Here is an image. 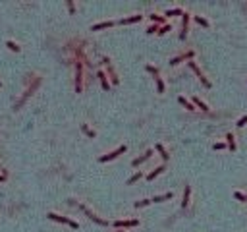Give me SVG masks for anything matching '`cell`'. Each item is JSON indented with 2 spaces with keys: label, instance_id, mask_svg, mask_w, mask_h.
<instances>
[{
  "label": "cell",
  "instance_id": "cell-25",
  "mask_svg": "<svg viewBox=\"0 0 247 232\" xmlns=\"http://www.w3.org/2000/svg\"><path fill=\"white\" fill-rule=\"evenodd\" d=\"M195 21H197L199 25H203V27H209V21L205 18H201V16H195Z\"/></svg>",
  "mask_w": 247,
  "mask_h": 232
},
{
  "label": "cell",
  "instance_id": "cell-3",
  "mask_svg": "<svg viewBox=\"0 0 247 232\" xmlns=\"http://www.w3.org/2000/svg\"><path fill=\"white\" fill-rule=\"evenodd\" d=\"M48 219H52V221H58V222H64V224H70L71 228H77V222H75V221H71V219H68V217L56 215V213H48Z\"/></svg>",
  "mask_w": 247,
  "mask_h": 232
},
{
  "label": "cell",
  "instance_id": "cell-12",
  "mask_svg": "<svg viewBox=\"0 0 247 232\" xmlns=\"http://www.w3.org/2000/svg\"><path fill=\"white\" fill-rule=\"evenodd\" d=\"M189 193H191V186H185V190H184V201H181V207H187L189 205Z\"/></svg>",
  "mask_w": 247,
  "mask_h": 232
},
{
  "label": "cell",
  "instance_id": "cell-30",
  "mask_svg": "<svg viewBox=\"0 0 247 232\" xmlns=\"http://www.w3.org/2000/svg\"><path fill=\"white\" fill-rule=\"evenodd\" d=\"M168 31H170V25L166 23V25H162L160 29H158V35H164V33H168Z\"/></svg>",
  "mask_w": 247,
  "mask_h": 232
},
{
  "label": "cell",
  "instance_id": "cell-23",
  "mask_svg": "<svg viewBox=\"0 0 247 232\" xmlns=\"http://www.w3.org/2000/svg\"><path fill=\"white\" fill-rule=\"evenodd\" d=\"M155 79H156V91L158 93H164V81H162L160 77H155Z\"/></svg>",
  "mask_w": 247,
  "mask_h": 232
},
{
  "label": "cell",
  "instance_id": "cell-16",
  "mask_svg": "<svg viewBox=\"0 0 247 232\" xmlns=\"http://www.w3.org/2000/svg\"><path fill=\"white\" fill-rule=\"evenodd\" d=\"M164 16H166V18H172V16H184V10H181V8H174V10H168V12L164 14Z\"/></svg>",
  "mask_w": 247,
  "mask_h": 232
},
{
  "label": "cell",
  "instance_id": "cell-18",
  "mask_svg": "<svg viewBox=\"0 0 247 232\" xmlns=\"http://www.w3.org/2000/svg\"><path fill=\"white\" fill-rule=\"evenodd\" d=\"M170 197H172V192L164 193V195H156V197H152V201H155V203H160V201H166V199H170Z\"/></svg>",
  "mask_w": 247,
  "mask_h": 232
},
{
  "label": "cell",
  "instance_id": "cell-14",
  "mask_svg": "<svg viewBox=\"0 0 247 232\" xmlns=\"http://www.w3.org/2000/svg\"><path fill=\"white\" fill-rule=\"evenodd\" d=\"M178 101H180V105H184V106L187 108V110H195V105H193V103H189V101H187L185 97H180Z\"/></svg>",
  "mask_w": 247,
  "mask_h": 232
},
{
  "label": "cell",
  "instance_id": "cell-34",
  "mask_svg": "<svg viewBox=\"0 0 247 232\" xmlns=\"http://www.w3.org/2000/svg\"><path fill=\"white\" fill-rule=\"evenodd\" d=\"M224 147H226V143H214V149H216V151H220V149H224Z\"/></svg>",
  "mask_w": 247,
  "mask_h": 232
},
{
  "label": "cell",
  "instance_id": "cell-4",
  "mask_svg": "<svg viewBox=\"0 0 247 232\" xmlns=\"http://www.w3.org/2000/svg\"><path fill=\"white\" fill-rule=\"evenodd\" d=\"M187 23H189V14L184 12V16H181V33H180V39L181 41L187 37Z\"/></svg>",
  "mask_w": 247,
  "mask_h": 232
},
{
  "label": "cell",
  "instance_id": "cell-1",
  "mask_svg": "<svg viewBox=\"0 0 247 232\" xmlns=\"http://www.w3.org/2000/svg\"><path fill=\"white\" fill-rule=\"evenodd\" d=\"M124 151H126V145H120L118 149H114V151H110L108 155H103V157H99V161L100 163H106V161H112V159H116V157H120Z\"/></svg>",
  "mask_w": 247,
  "mask_h": 232
},
{
  "label": "cell",
  "instance_id": "cell-6",
  "mask_svg": "<svg viewBox=\"0 0 247 232\" xmlns=\"http://www.w3.org/2000/svg\"><path fill=\"white\" fill-rule=\"evenodd\" d=\"M189 68H191V70L195 72V74H197V77H199V79H201V81H203V85H205V87H210V81H209V79H207L205 76H203V74H201V70L197 68V64H195V62H189Z\"/></svg>",
  "mask_w": 247,
  "mask_h": 232
},
{
  "label": "cell",
  "instance_id": "cell-31",
  "mask_svg": "<svg viewBox=\"0 0 247 232\" xmlns=\"http://www.w3.org/2000/svg\"><path fill=\"white\" fill-rule=\"evenodd\" d=\"M158 29H160V27H158V25L155 23V25H151V27H147V33H158Z\"/></svg>",
  "mask_w": 247,
  "mask_h": 232
},
{
  "label": "cell",
  "instance_id": "cell-8",
  "mask_svg": "<svg viewBox=\"0 0 247 232\" xmlns=\"http://www.w3.org/2000/svg\"><path fill=\"white\" fill-rule=\"evenodd\" d=\"M83 211L87 213V217H89V219H91V221H95V222H99V224H103V226H104V224H108V222H106L104 219H100V217H97L95 213H93V211H91V209H87V207H83Z\"/></svg>",
  "mask_w": 247,
  "mask_h": 232
},
{
  "label": "cell",
  "instance_id": "cell-5",
  "mask_svg": "<svg viewBox=\"0 0 247 232\" xmlns=\"http://www.w3.org/2000/svg\"><path fill=\"white\" fill-rule=\"evenodd\" d=\"M191 58H193V50H187L185 54H180V56H176V58H172L170 64H172V66H176V64L184 62V60H191Z\"/></svg>",
  "mask_w": 247,
  "mask_h": 232
},
{
  "label": "cell",
  "instance_id": "cell-29",
  "mask_svg": "<svg viewBox=\"0 0 247 232\" xmlns=\"http://www.w3.org/2000/svg\"><path fill=\"white\" fill-rule=\"evenodd\" d=\"M245 124H247V116H241V118H239V120L236 122V126H237V128H241V126H245Z\"/></svg>",
  "mask_w": 247,
  "mask_h": 232
},
{
  "label": "cell",
  "instance_id": "cell-27",
  "mask_svg": "<svg viewBox=\"0 0 247 232\" xmlns=\"http://www.w3.org/2000/svg\"><path fill=\"white\" fill-rule=\"evenodd\" d=\"M6 47H8L10 50H14V52H18V50H19V47H18L14 41H8V43H6Z\"/></svg>",
  "mask_w": 247,
  "mask_h": 232
},
{
  "label": "cell",
  "instance_id": "cell-15",
  "mask_svg": "<svg viewBox=\"0 0 247 232\" xmlns=\"http://www.w3.org/2000/svg\"><path fill=\"white\" fill-rule=\"evenodd\" d=\"M114 25V21H103V23H97V25H93L91 29L93 31H99V29H104V27H112Z\"/></svg>",
  "mask_w": 247,
  "mask_h": 232
},
{
  "label": "cell",
  "instance_id": "cell-22",
  "mask_svg": "<svg viewBox=\"0 0 247 232\" xmlns=\"http://www.w3.org/2000/svg\"><path fill=\"white\" fill-rule=\"evenodd\" d=\"M149 18H151L152 21H155V23H162V25H166V23H164V18H162V16H156V14H152V16H149Z\"/></svg>",
  "mask_w": 247,
  "mask_h": 232
},
{
  "label": "cell",
  "instance_id": "cell-26",
  "mask_svg": "<svg viewBox=\"0 0 247 232\" xmlns=\"http://www.w3.org/2000/svg\"><path fill=\"white\" fill-rule=\"evenodd\" d=\"M81 130H83V132L89 135V137H95V132H93V130H89V126H87V124H81Z\"/></svg>",
  "mask_w": 247,
  "mask_h": 232
},
{
  "label": "cell",
  "instance_id": "cell-21",
  "mask_svg": "<svg viewBox=\"0 0 247 232\" xmlns=\"http://www.w3.org/2000/svg\"><path fill=\"white\" fill-rule=\"evenodd\" d=\"M226 139H228V147H230V151H236V143H234V135H232V134H228V135H226Z\"/></svg>",
  "mask_w": 247,
  "mask_h": 232
},
{
  "label": "cell",
  "instance_id": "cell-20",
  "mask_svg": "<svg viewBox=\"0 0 247 232\" xmlns=\"http://www.w3.org/2000/svg\"><path fill=\"white\" fill-rule=\"evenodd\" d=\"M193 105H197V106L201 108V110H209V106H207L205 103H203V101H201L199 97H193Z\"/></svg>",
  "mask_w": 247,
  "mask_h": 232
},
{
  "label": "cell",
  "instance_id": "cell-17",
  "mask_svg": "<svg viewBox=\"0 0 247 232\" xmlns=\"http://www.w3.org/2000/svg\"><path fill=\"white\" fill-rule=\"evenodd\" d=\"M156 151L162 155V159H164V161H168V157H170V155H168V151H166V149L162 147V143H156Z\"/></svg>",
  "mask_w": 247,
  "mask_h": 232
},
{
  "label": "cell",
  "instance_id": "cell-24",
  "mask_svg": "<svg viewBox=\"0 0 247 232\" xmlns=\"http://www.w3.org/2000/svg\"><path fill=\"white\" fill-rule=\"evenodd\" d=\"M149 203H152V199H141V201H135L133 205L139 209V207H145V205H149Z\"/></svg>",
  "mask_w": 247,
  "mask_h": 232
},
{
  "label": "cell",
  "instance_id": "cell-9",
  "mask_svg": "<svg viewBox=\"0 0 247 232\" xmlns=\"http://www.w3.org/2000/svg\"><path fill=\"white\" fill-rule=\"evenodd\" d=\"M103 62H104L106 66H108V74H110V77H112V83H118L120 79H118V76H116V72H114V68L110 66V60H108V58H103Z\"/></svg>",
  "mask_w": 247,
  "mask_h": 232
},
{
  "label": "cell",
  "instance_id": "cell-35",
  "mask_svg": "<svg viewBox=\"0 0 247 232\" xmlns=\"http://www.w3.org/2000/svg\"><path fill=\"white\" fill-rule=\"evenodd\" d=\"M68 8H70V12H71V14L75 12V6H74V2H68Z\"/></svg>",
  "mask_w": 247,
  "mask_h": 232
},
{
  "label": "cell",
  "instance_id": "cell-11",
  "mask_svg": "<svg viewBox=\"0 0 247 232\" xmlns=\"http://www.w3.org/2000/svg\"><path fill=\"white\" fill-rule=\"evenodd\" d=\"M151 155H152V151L149 149V151H147V153H143L141 157H137V159H133V163H132V164H133V166H139V164H141L143 161H147V159H149Z\"/></svg>",
  "mask_w": 247,
  "mask_h": 232
},
{
  "label": "cell",
  "instance_id": "cell-28",
  "mask_svg": "<svg viewBox=\"0 0 247 232\" xmlns=\"http://www.w3.org/2000/svg\"><path fill=\"white\" fill-rule=\"evenodd\" d=\"M141 176H143V174H141V172H135V174H133V176H132V178H129V180H128V184H133V182H137V180H139Z\"/></svg>",
  "mask_w": 247,
  "mask_h": 232
},
{
  "label": "cell",
  "instance_id": "cell-32",
  "mask_svg": "<svg viewBox=\"0 0 247 232\" xmlns=\"http://www.w3.org/2000/svg\"><path fill=\"white\" fill-rule=\"evenodd\" d=\"M234 197H236V199L245 201V199H247V195H245V193H241V192H236V193H234Z\"/></svg>",
  "mask_w": 247,
  "mask_h": 232
},
{
  "label": "cell",
  "instance_id": "cell-33",
  "mask_svg": "<svg viewBox=\"0 0 247 232\" xmlns=\"http://www.w3.org/2000/svg\"><path fill=\"white\" fill-rule=\"evenodd\" d=\"M147 72H151V74H155V77H158V70L155 66H147Z\"/></svg>",
  "mask_w": 247,
  "mask_h": 232
},
{
  "label": "cell",
  "instance_id": "cell-19",
  "mask_svg": "<svg viewBox=\"0 0 247 232\" xmlns=\"http://www.w3.org/2000/svg\"><path fill=\"white\" fill-rule=\"evenodd\" d=\"M143 16H132V18H126V19H120V23H135V21H141Z\"/></svg>",
  "mask_w": 247,
  "mask_h": 232
},
{
  "label": "cell",
  "instance_id": "cell-2",
  "mask_svg": "<svg viewBox=\"0 0 247 232\" xmlns=\"http://www.w3.org/2000/svg\"><path fill=\"white\" fill-rule=\"evenodd\" d=\"M81 81H83V66H81V62H75V91L79 93L81 91Z\"/></svg>",
  "mask_w": 247,
  "mask_h": 232
},
{
  "label": "cell",
  "instance_id": "cell-13",
  "mask_svg": "<svg viewBox=\"0 0 247 232\" xmlns=\"http://www.w3.org/2000/svg\"><path fill=\"white\" fill-rule=\"evenodd\" d=\"M99 79H100V83H103V89H110V83H108V79H106V74H104V72H99Z\"/></svg>",
  "mask_w": 247,
  "mask_h": 232
},
{
  "label": "cell",
  "instance_id": "cell-7",
  "mask_svg": "<svg viewBox=\"0 0 247 232\" xmlns=\"http://www.w3.org/2000/svg\"><path fill=\"white\" fill-rule=\"evenodd\" d=\"M137 224H139V221H137V219H132V221H116L114 226H116V228H128V226H137Z\"/></svg>",
  "mask_w": 247,
  "mask_h": 232
},
{
  "label": "cell",
  "instance_id": "cell-37",
  "mask_svg": "<svg viewBox=\"0 0 247 232\" xmlns=\"http://www.w3.org/2000/svg\"><path fill=\"white\" fill-rule=\"evenodd\" d=\"M118 232H122V230H118Z\"/></svg>",
  "mask_w": 247,
  "mask_h": 232
},
{
  "label": "cell",
  "instance_id": "cell-10",
  "mask_svg": "<svg viewBox=\"0 0 247 232\" xmlns=\"http://www.w3.org/2000/svg\"><path fill=\"white\" fill-rule=\"evenodd\" d=\"M164 170H166V166H164V164L156 166V168L152 170V172H149V174H147V180H155V178L158 176V174H160V172H164Z\"/></svg>",
  "mask_w": 247,
  "mask_h": 232
},
{
  "label": "cell",
  "instance_id": "cell-36",
  "mask_svg": "<svg viewBox=\"0 0 247 232\" xmlns=\"http://www.w3.org/2000/svg\"><path fill=\"white\" fill-rule=\"evenodd\" d=\"M4 180H6V172H2V174H0V182H4Z\"/></svg>",
  "mask_w": 247,
  "mask_h": 232
}]
</instances>
